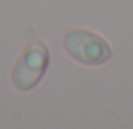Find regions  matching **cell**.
Segmentation results:
<instances>
[{
	"mask_svg": "<svg viewBox=\"0 0 133 129\" xmlns=\"http://www.w3.org/2000/svg\"><path fill=\"white\" fill-rule=\"evenodd\" d=\"M48 67H50V50L46 42L39 37H31L23 46L21 54L17 56L10 69V85L23 94L33 92L46 77Z\"/></svg>",
	"mask_w": 133,
	"mask_h": 129,
	"instance_id": "1",
	"label": "cell"
},
{
	"mask_svg": "<svg viewBox=\"0 0 133 129\" xmlns=\"http://www.w3.org/2000/svg\"><path fill=\"white\" fill-rule=\"evenodd\" d=\"M62 48L71 60L83 67H102L112 58V46L108 40L85 27L69 29L62 35Z\"/></svg>",
	"mask_w": 133,
	"mask_h": 129,
	"instance_id": "2",
	"label": "cell"
}]
</instances>
